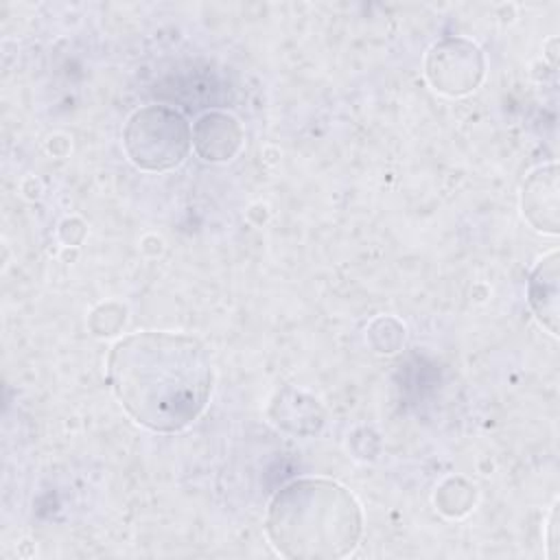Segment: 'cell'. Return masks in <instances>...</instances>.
I'll return each instance as SVG.
<instances>
[{"mask_svg":"<svg viewBox=\"0 0 560 560\" xmlns=\"http://www.w3.org/2000/svg\"><path fill=\"white\" fill-rule=\"evenodd\" d=\"M265 527L278 553L330 560L357 547L363 518L357 499L343 486L328 479H298L271 499Z\"/></svg>","mask_w":560,"mask_h":560,"instance_id":"2","label":"cell"},{"mask_svg":"<svg viewBox=\"0 0 560 560\" xmlns=\"http://www.w3.org/2000/svg\"><path fill=\"white\" fill-rule=\"evenodd\" d=\"M481 74L483 57L479 48L466 39H444L429 52L427 77L440 92H470L479 83Z\"/></svg>","mask_w":560,"mask_h":560,"instance_id":"4","label":"cell"},{"mask_svg":"<svg viewBox=\"0 0 560 560\" xmlns=\"http://www.w3.org/2000/svg\"><path fill=\"white\" fill-rule=\"evenodd\" d=\"M122 142L136 166L166 171L186 158L190 149V127L177 109L149 105L129 118Z\"/></svg>","mask_w":560,"mask_h":560,"instance_id":"3","label":"cell"},{"mask_svg":"<svg viewBox=\"0 0 560 560\" xmlns=\"http://www.w3.org/2000/svg\"><path fill=\"white\" fill-rule=\"evenodd\" d=\"M112 389L125 411L158 433L186 429L212 389L206 346L177 332H136L120 339L107 361Z\"/></svg>","mask_w":560,"mask_h":560,"instance_id":"1","label":"cell"},{"mask_svg":"<svg viewBox=\"0 0 560 560\" xmlns=\"http://www.w3.org/2000/svg\"><path fill=\"white\" fill-rule=\"evenodd\" d=\"M192 140L203 160H228L241 144V127L232 116L208 114L197 122Z\"/></svg>","mask_w":560,"mask_h":560,"instance_id":"6","label":"cell"},{"mask_svg":"<svg viewBox=\"0 0 560 560\" xmlns=\"http://www.w3.org/2000/svg\"><path fill=\"white\" fill-rule=\"evenodd\" d=\"M523 212L536 230L558 232V177L556 166H547L529 175L523 186Z\"/></svg>","mask_w":560,"mask_h":560,"instance_id":"5","label":"cell"},{"mask_svg":"<svg viewBox=\"0 0 560 560\" xmlns=\"http://www.w3.org/2000/svg\"><path fill=\"white\" fill-rule=\"evenodd\" d=\"M529 304L536 317L549 328L551 335L558 330V254L551 252L538 262L527 284Z\"/></svg>","mask_w":560,"mask_h":560,"instance_id":"7","label":"cell"}]
</instances>
